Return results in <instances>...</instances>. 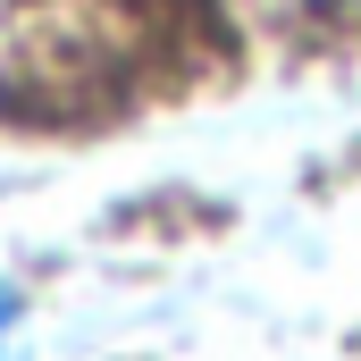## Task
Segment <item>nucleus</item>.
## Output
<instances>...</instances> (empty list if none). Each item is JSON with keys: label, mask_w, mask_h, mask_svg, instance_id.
Wrapping results in <instances>:
<instances>
[{"label": "nucleus", "mask_w": 361, "mask_h": 361, "mask_svg": "<svg viewBox=\"0 0 361 361\" xmlns=\"http://www.w3.org/2000/svg\"><path fill=\"white\" fill-rule=\"evenodd\" d=\"M25 319H17V294L0 286V361H25V336H17Z\"/></svg>", "instance_id": "1"}]
</instances>
